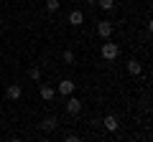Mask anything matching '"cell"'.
<instances>
[{
  "label": "cell",
  "instance_id": "6da1fadb",
  "mask_svg": "<svg viewBox=\"0 0 153 142\" xmlns=\"http://www.w3.org/2000/svg\"><path fill=\"white\" fill-rule=\"evenodd\" d=\"M100 53H102L105 61H115L117 56H120V46H117V43H110V38H107V43H102Z\"/></svg>",
  "mask_w": 153,
  "mask_h": 142
},
{
  "label": "cell",
  "instance_id": "7a4b0ae2",
  "mask_svg": "<svg viewBox=\"0 0 153 142\" xmlns=\"http://www.w3.org/2000/svg\"><path fill=\"white\" fill-rule=\"evenodd\" d=\"M97 36L102 41H107L110 36H112V23L110 20H97Z\"/></svg>",
  "mask_w": 153,
  "mask_h": 142
},
{
  "label": "cell",
  "instance_id": "3957f363",
  "mask_svg": "<svg viewBox=\"0 0 153 142\" xmlns=\"http://www.w3.org/2000/svg\"><path fill=\"white\" fill-rule=\"evenodd\" d=\"M74 89H76V84L71 81V79H61L59 86H56V91H59L61 97H69V94H74Z\"/></svg>",
  "mask_w": 153,
  "mask_h": 142
},
{
  "label": "cell",
  "instance_id": "277c9868",
  "mask_svg": "<svg viewBox=\"0 0 153 142\" xmlns=\"http://www.w3.org/2000/svg\"><path fill=\"white\" fill-rule=\"evenodd\" d=\"M66 112H69V114H79V112H82V102H79L74 94L66 97Z\"/></svg>",
  "mask_w": 153,
  "mask_h": 142
},
{
  "label": "cell",
  "instance_id": "5b68a950",
  "mask_svg": "<svg viewBox=\"0 0 153 142\" xmlns=\"http://www.w3.org/2000/svg\"><path fill=\"white\" fill-rule=\"evenodd\" d=\"M5 97L10 99V102H18V99L23 97V86L21 84H10V86L5 89Z\"/></svg>",
  "mask_w": 153,
  "mask_h": 142
},
{
  "label": "cell",
  "instance_id": "8992f818",
  "mask_svg": "<svg viewBox=\"0 0 153 142\" xmlns=\"http://www.w3.org/2000/svg\"><path fill=\"white\" fill-rule=\"evenodd\" d=\"M38 94H41V99H44V102H51V99L56 97V86H51V84H41Z\"/></svg>",
  "mask_w": 153,
  "mask_h": 142
},
{
  "label": "cell",
  "instance_id": "52a82bcc",
  "mask_svg": "<svg viewBox=\"0 0 153 142\" xmlns=\"http://www.w3.org/2000/svg\"><path fill=\"white\" fill-rule=\"evenodd\" d=\"M56 127H59V119H56V117H46V119H41L38 130H41V132H54Z\"/></svg>",
  "mask_w": 153,
  "mask_h": 142
},
{
  "label": "cell",
  "instance_id": "ba28073f",
  "mask_svg": "<svg viewBox=\"0 0 153 142\" xmlns=\"http://www.w3.org/2000/svg\"><path fill=\"white\" fill-rule=\"evenodd\" d=\"M128 74H130V76H140L143 74V64L138 59H130L128 61Z\"/></svg>",
  "mask_w": 153,
  "mask_h": 142
},
{
  "label": "cell",
  "instance_id": "9c48e42d",
  "mask_svg": "<svg viewBox=\"0 0 153 142\" xmlns=\"http://www.w3.org/2000/svg\"><path fill=\"white\" fill-rule=\"evenodd\" d=\"M66 20H69V26H76V28H79V26L84 23V13H82V10H71L69 15H66Z\"/></svg>",
  "mask_w": 153,
  "mask_h": 142
},
{
  "label": "cell",
  "instance_id": "30bf717a",
  "mask_svg": "<svg viewBox=\"0 0 153 142\" xmlns=\"http://www.w3.org/2000/svg\"><path fill=\"white\" fill-rule=\"evenodd\" d=\"M102 124H105V130H107V132H117L120 122H117V117H115V114H107V117L102 119Z\"/></svg>",
  "mask_w": 153,
  "mask_h": 142
},
{
  "label": "cell",
  "instance_id": "8fae6325",
  "mask_svg": "<svg viewBox=\"0 0 153 142\" xmlns=\"http://www.w3.org/2000/svg\"><path fill=\"white\" fill-rule=\"evenodd\" d=\"M61 8V0H46V10L49 13H56Z\"/></svg>",
  "mask_w": 153,
  "mask_h": 142
},
{
  "label": "cell",
  "instance_id": "7c38bea8",
  "mask_svg": "<svg viewBox=\"0 0 153 142\" xmlns=\"http://www.w3.org/2000/svg\"><path fill=\"white\" fill-rule=\"evenodd\" d=\"M97 5L102 8V10H112V8H115V0H97Z\"/></svg>",
  "mask_w": 153,
  "mask_h": 142
},
{
  "label": "cell",
  "instance_id": "4fadbf2b",
  "mask_svg": "<svg viewBox=\"0 0 153 142\" xmlns=\"http://www.w3.org/2000/svg\"><path fill=\"white\" fill-rule=\"evenodd\" d=\"M28 76H31V79H33V81H36V84H38V81H41V69H38V66H33V69H31V71H28Z\"/></svg>",
  "mask_w": 153,
  "mask_h": 142
},
{
  "label": "cell",
  "instance_id": "5bb4252c",
  "mask_svg": "<svg viewBox=\"0 0 153 142\" xmlns=\"http://www.w3.org/2000/svg\"><path fill=\"white\" fill-rule=\"evenodd\" d=\"M61 61H64V64H74V61H76V56L71 53V51H64V53H61Z\"/></svg>",
  "mask_w": 153,
  "mask_h": 142
},
{
  "label": "cell",
  "instance_id": "9a60e30c",
  "mask_svg": "<svg viewBox=\"0 0 153 142\" xmlns=\"http://www.w3.org/2000/svg\"><path fill=\"white\" fill-rule=\"evenodd\" d=\"M64 140H66V142H76V140H79V135H74V132H69V135H66Z\"/></svg>",
  "mask_w": 153,
  "mask_h": 142
},
{
  "label": "cell",
  "instance_id": "2e32d148",
  "mask_svg": "<svg viewBox=\"0 0 153 142\" xmlns=\"http://www.w3.org/2000/svg\"><path fill=\"white\" fill-rule=\"evenodd\" d=\"M61 3H64V0H61Z\"/></svg>",
  "mask_w": 153,
  "mask_h": 142
}]
</instances>
